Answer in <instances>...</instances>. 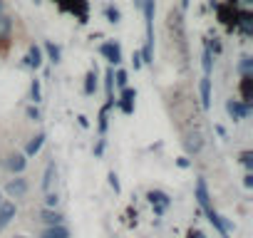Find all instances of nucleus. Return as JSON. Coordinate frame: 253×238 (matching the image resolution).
<instances>
[{
	"label": "nucleus",
	"instance_id": "nucleus-1",
	"mask_svg": "<svg viewBox=\"0 0 253 238\" xmlns=\"http://www.w3.org/2000/svg\"><path fill=\"white\" fill-rule=\"evenodd\" d=\"M142 10H144V25H147V40H144V50H142V62L152 65L154 62V0H144Z\"/></svg>",
	"mask_w": 253,
	"mask_h": 238
},
{
	"label": "nucleus",
	"instance_id": "nucleus-2",
	"mask_svg": "<svg viewBox=\"0 0 253 238\" xmlns=\"http://www.w3.org/2000/svg\"><path fill=\"white\" fill-rule=\"evenodd\" d=\"M226 112L231 114V119L241 122V119H246V117L251 114V102H243V99H228V102H226Z\"/></svg>",
	"mask_w": 253,
	"mask_h": 238
},
{
	"label": "nucleus",
	"instance_id": "nucleus-3",
	"mask_svg": "<svg viewBox=\"0 0 253 238\" xmlns=\"http://www.w3.org/2000/svg\"><path fill=\"white\" fill-rule=\"evenodd\" d=\"M147 198H149V203H152V208H154V213L157 216H162L169 206H171V198H169V194H164V191H149L147 194Z\"/></svg>",
	"mask_w": 253,
	"mask_h": 238
},
{
	"label": "nucleus",
	"instance_id": "nucleus-4",
	"mask_svg": "<svg viewBox=\"0 0 253 238\" xmlns=\"http://www.w3.org/2000/svg\"><path fill=\"white\" fill-rule=\"evenodd\" d=\"M99 55L107 60V62H112V65H119L122 62V47L117 45V42H102L99 45Z\"/></svg>",
	"mask_w": 253,
	"mask_h": 238
},
{
	"label": "nucleus",
	"instance_id": "nucleus-5",
	"mask_svg": "<svg viewBox=\"0 0 253 238\" xmlns=\"http://www.w3.org/2000/svg\"><path fill=\"white\" fill-rule=\"evenodd\" d=\"M236 28L246 38H251L253 35V13L251 10H236Z\"/></svg>",
	"mask_w": 253,
	"mask_h": 238
},
{
	"label": "nucleus",
	"instance_id": "nucleus-6",
	"mask_svg": "<svg viewBox=\"0 0 253 238\" xmlns=\"http://www.w3.org/2000/svg\"><path fill=\"white\" fill-rule=\"evenodd\" d=\"M5 194H8L10 198H23V196L28 194V181H25L23 176L10 179V181L5 184Z\"/></svg>",
	"mask_w": 253,
	"mask_h": 238
},
{
	"label": "nucleus",
	"instance_id": "nucleus-7",
	"mask_svg": "<svg viewBox=\"0 0 253 238\" xmlns=\"http://www.w3.org/2000/svg\"><path fill=\"white\" fill-rule=\"evenodd\" d=\"M134 99H137V92L134 89H129V87H124L122 89V97H119V109L124 112V114H132L134 112Z\"/></svg>",
	"mask_w": 253,
	"mask_h": 238
},
{
	"label": "nucleus",
	"instance_id": "nucleus-8",
	"mask_svg": "<svg viewBox=\"0 0 253 238\" xmlns=\"http://www.w3.org/2000/svg\"><path fill=\"white\" fill-rule=\"evenodd\" d=\"M42 47L40 45H30L28 47V55H25V65L30 67V70H40L42 67Z\"/></svg>",
	"mask_w": 253,
	"mask_h": 238
},
{
	"label": "nucleus",
	"instance_id": "nucleus-9",
	"mask_svg": "<svg viewBox=\"0 0 253 238\" xmlns=\"http://www.w3.org/2000/svg\"><path fill=\"white\" fill-rule=\"evenodd\" d=\"M5 166H8L13 174H23V171H25V166H28V157H25V154H20V152H13V154L8 157Z\"/></svg>",
	"mask_w": 253,
	"mask_h": 238
},
{
	"label": "nucleus",
	"instance_id": "nucleus-10",
	"mask_svg": "<svg viewBox=\"0 0 253 238\" xmlns=\"http://www.w3.org/2000/svg\"><path fill=\"white\" fill-rule=\"evenodd\" d=\"M15 213H18V208H15L13 201H3V203H0V231H3L15 218Z\"/></svg>",
	"mask_w": 253,
	"mask_h": 238
},
{
	"label": "nucleus",
	"instance_id": "nucleus-11",
	"mask_svg": "<svg viewBox=\"0 0 253 238\" xmlns=\"http://www.w3.org/2000/svg\"><path fill=\"white\" fill-rule=\"evenodd\" d=\"M199 92H201V104H204V109H209V107H211V77H209V75L201 77Z\"/></svg>",
	"mask_w": 253,
	"mask_h": 238
},
{
	"label": "nucleus",
	"instance_id": "nucleus-12",
	"mask_svg": "<svg viewBox=\"0 0 253 238\" xmlns=\"http://www.w3.org/2000/svg\"><path fill=\"white\" fill-rule=\"evenodd\" d=\"M196 198H199V206H201L204 211L211 208V198H209V189H206V181H204V179L196 181Z\"/></svg>",
	"mask_w": 253,
	"mask_h": 238
},
{
	"label": "nucleus",
	"instance_id": "nucleus-13",
	"mask_svg": "<svg viewBox=\"0 0 253 238\" xmlns=\"http://www.w3.org/2000/svg\"><path fill=\"white\" fill-rule=\"evenodd\" d=\"M216 13H218V18H221L223 25L236 28V10H231L228 5H216Z\"/></svg>",
	"mask_w": 253,
	"mask_h": 238
},
{
	"label": "nucleus",
	"instance_id": "nucleus-14",
	"mask_svg": "<svg viewBox=\"0 0 253 238\" xmlns=\"http://www.w3.org/2000/svg\"><path fill=\"white\" fill-rule=\"evenodd\" d=\"M241 94H243V102L253 99V75L251 72H243L241 77Z\"/></svg>",
	"mask_w": 253,
	"mask_h": 238
},
{
	"label": "nucleus",
	"instance_id": "nucleus-15",
	"mask_svg": "<svg viewBox=\"0 0 253 238\" xmlns=\"http://www.w3.org/2000/svg\"><path fill=\"white\" fill-rule=\"evenodd\" d=\"M40 238H70V231L62 223H55V226H47Z\"/></svg>",
	"mask_w": 253,
	"mask_h": 238
},
{
	"label": "nucleus",
	"instance_id": "nucleus-16",
	"mask_svg": "<svg viewBox=\"0 0 253 238\" xmlns=\"http://www.w3.org/2000/svg\"><path fill=\"white\" fill-rule=\"evenodd\" d=\"M40 221L42 223H47V226H55V223H62V213L60 211H55V208H42L40 211Z\"/></svg>",
	"mask_w": 253,
	"mask_h": 238
},
{
	"label": "nucleus",
	"instance_id": "nucleus-17",
	"mask_svg": "<svg viewBox=\"0 0 253 238\" xmlns=\"http://www.w3.org/2000/svg\"><path fill=\"white\" fill-rule=\"evenodd\" d=\"M184 144H186V149H189V152L199 154V152H201V147H204V139H201V134H199V132H191V134H186Z\"/></svg>",
	"mask_w": 253,
	"mask_h": 238
},
{
	"label": "nucleus",
	"instance_id": "nucleus-18",
	"mask_svg": "<svg viewBox=\"0 0 253 238\" xmlns=\"http://www.w3.org/2000/svg\"><path fill=\"white\" fill-rule=\"evenodd\" d=\"M42 144H45V134L40 132L38 137H33V139L28 142V147H25V152H23V154H25V157H35V154L42 149Z\"/></svg>",
	"mask_w": 253,
	"mask_h": 238
},
{
	"label": "nucleus",
	"instance_id": "nucleus-19",
	"mask_svg": "<svg viewBox=\"0 0 253 238\" xmlns=\"http://www.w3.org/2000/svg\"><path fill=\"white\" fill-rule=\"evenodd\" d=\"M10 30H13V20H10V15L0 13V42L10 38Z\"/></svg>",
	"mask_w": 253,
	"mask_h": 238
},
{
	"label": "nucleus",
	"instance_id": "nucleus-20",
	"mask_svg": "<svg viewBox=\"0 0 253 238\" xmlns=\"http://www.w3.org/2000/svg\"><path fill=\"white\" fill-rule=\"evenodd\" d=\"M42 50L47 52V57H50V62H55V65L60 62V57H62V50H60V47H57L55 42H45V45H42Z\"/></svg>",
	"mask_w": 253,
	"mask_h": 238
},
{
	"label": "nucleus",
	"instance_id": "nucleus-21",
	"mask_svg": "<svg viewBox=\"0 0 253 238\" xmlns=\"http://www.w3.org/2000/svg\"><path fill=\"white\" fill-rule=\"evenodd\" d=\"M97 92V70H89L84 77V94H94Z\"/></svg>",
	"mask_w": 253,
	"mask_h": 238
},
{
	"label": "nucleus",
	"instance_id": "nucleus-22",
	"mask_svg": "<svg viewBox=\"0 0 253 238\" xmlns=\"http://www.w3.org/2000/svg\"><path fill=\"white\" fill-rule=\"evenodd\" d=\"M55 174H57V169H55V164L50 161V164H47V169H45V176H42V189H45V191H50V186H52V179H55Z\"/></svg>",
	"mask_w": 253,
	"mask_h": 238
},
{
	"label": "nucleus",
	"instance_id": "nucleus-23",
	"mask_svg": "<svg viewBox=\"0 0 253 238\" xmlns=\"http://www.w3.org/2000/svg\"><path fill=\"white\" fill-rule=\"evenodd\" d=\"M112 104H114V102H107V104L102 107V112H99V134L107 132V112L112 109Z\"/></svg>",
	"mask_w": 253,
	"mask_h": 238
},
{
	"label": "nucleus",
	"instance_id": "nucleus-24",
	"mask_svg": "<svg viewBox=\"0 0 253 238\" xmlns=\"http://www.w3.org/2000/svg\"><path fill=\"white\" fill-rule=\"evenodd\" d=\"M104 15H107V20H109L112 25H117V23L122 20V13H119L114 5H107V8H104Z\"/></svg>",
	"mask_w": 253,
	"mask_h": 238
},
{
	"label": "nucleus",
	"instance_id": "nucleus-25",
	"mask_svg": "<svg viewBox=\"0 0 253 238\" xmlns=\"http://www.w3.org/2000/svg\"><path fill=\"white\" fill-rule=\"evenodd\" d=\"M126 82H129V75H126V70H117V72H114V84H117L119 89H124Z\"/></svg>",
	"mask_w": 253,
	"mask_h": 238
},
{
	"label": "nucleus",
	"instance_id": "nucleus-26",
	"mask_svg": "<svg viewBox=\"0 0 253 238\" xmlns=\"http://www.w3.org/2000/svg\"><path fill=\"white\" fill-rule=\"evenodd\" d=\"M201 65H204V75H211V67H213V60H211V50H209V47L204 50V57H201Z\"/></svg>",
	"mask_w": 253,
	"mask_h": 238
},
{
	"label": "nucleus",
	"instance_id": "nucleus-27",
	"mask_svg": "<svg viewBox=\"0 0 253 238\" xmlns=\"http://www.w3.org/2000/svg\"><path fill=\"white\" fill-rule=\"evenodd\" d=\"M30 94H33V102L38 104L40 99H42V89H40V79H33V84H30Z\"/></svg>",
	"mask_w": 253,
	"mask_h": 238
},
{
	"label": "nucleus",
	"instance_id": "nucleus-28",
	"mask_svg": "<svg viewBox=\"0 0 253 238\" xmlns=\"http://www.w3.org/2000/svg\"><path fill=\"white\" fill-rule=\"evenodd\" d=\"M238 70H241V75H243V72H251V70H253V60H251L248 55H243L241 62H238Z\"/></svg>",
	"mask_w": 253,
	"mask_h": 238
},
{
	"label": "nucleus",
	"instance_id": "nucleus-29",
	"mask_svg": "<svg viewBox=\"0 0 253 238\" xmlns=\"http://www.w3.org/2000/svg\"><path fill=\"white\" fill-rule=\"evenodd\" d=\"M238 159H241V164H243L248 171L253 169V152H241V157H238Z\"/></svg>",
	"mask_w": 253,
	"mask_h": 238
},
{
	"label": "nucleus",
	"instance_id": "nucleus-30",
	"mask_svg": "<svg viewBox=\"0 0 253 238\" xmlns=\"http://www.w3.org/2000/svg\"><path fill=\"white\" fill-rule=\"evenodd\" d=\"M57 201H60V198H57V194L45 191V206H47V208H55V206H57Z\"/></svg>",
	"mask_w": 253,
	"mask_h": 238
},
{
	"label": "nucleus",
	"instance_id": "nucleus-31",
	"mask_svg": "<svg viewBox=\"0 0 253 238\" xmlns=\"http://www.w3.org/2000/svg\"><path fill=\"white\" fill-rule=\"evenodd\" d=\"M30 119H33V122H40V109L38 107H28V112H25Z\"/></svg>",
	"mask_w": 253,
	"mask_h": 238
},
{
	"label": "nucleus",
	"instance_id": "nucleus-32",
	"mask_svg": "<svg viewBox=\"0 0 253 238\" xmlns=\"http://www.w3.org/2000/svg\"><path fill=\"white\" fill-rule=\"evenodd\" d=\"M109 186L114 189V194H119V191H122V189H119V179H117V174H114V171L109 174Z\"/></svg>",
	"mask_w": 253,
	"mask_h": 238
},
{
	"label": "nucleus",
	"instance_id": "nucleus-33",
	"mask_svg": "<svg viewBox=\"0 0 253 238\" xmlns=\"http://www.w3.org/2000/svg\"><path fill=\"white\" fill-rule=\"evenodd\" d=\"M206 47H209V50H211V52H216V55H218V52H221V42H218V40H213V42H209V45H206Z\"/></svg>",
	"mask_w": 253,
	"mask_h": 238
},
{
	"label": "nucleus",
	"instance_id": "nucleus-34",
	"mask_svg": "<svg viewBox=\"0 0 253 238\" xmlns=\"http://www.w3.org/2000/svg\"><path fill=\"white\" fill-rule=\"evenodd\" d=\"M132 60H134V70H139V67L144 65V62H142V52H134V57H132Z\"/></svg>",
	"mask_w": 253,
	"mask_h": 238
},
{
	"label": "nucleus",
	"instance_id": "nucleus-35",
	"mask_svg": "<svg viewBox=\"0 0 253 238\" xmlns=\"http://www.w3.org/2000/svg\"><path fill=\"white\" fill-rule=\"evenodd\" d=\"M243 186H246V189H251V186H253V174H251V171L243 176Z\"/></svg>",
	"mask_w": 253,
	"mask_h": 238
},
{
	"label": "nucleus",
	"instance_id": "nucleus-36",
	"mask_svg": "<svg viewBox=\"0 0 253 238\" xmlns=\"http://www.w3.org/2000/svg\"><path fill=\"white\" fill-rule=\"evenodd\" d=\"M189 238H206L201 231H189Z\"/></svg>",
	"mask_w": 253,
	"mask_h": 238
},
{
	"label": "nucleus",
	"instance_id": "nucleus-37",
	"mask_svg": "<svg viewBox=\"0 0 253 238\" xmlns=\"http://www.w3.org/2000/svg\"><path fill=\"white\" fill-rule=\"evenodd\" d=\"M102 149H104V142H99V144H97V149H94V154L99 157V154H102Z\"/></svg>",
	"mask_w": 253,
	"mask_h": 238
},
{
	"label": "nucleus",
	"instance_id": "nucleus-38",
	"mask_svg": "<svg viewBox=\"0 0 253 238\" xmlns=\"http://www.w3.org/2000/svg\"><path fill=\"white\" fill-rule=\"evenodd\" d=\"M179 166H181V169H186V166H189V159H184V157H181V159H179Z\"/></svg>",
	"mask_w": 253,
	"mask_h": 238
},
{
	"label": "nucleus",
	"instance_id": "nucleus-39",
	"mask_svg": "<svg viewBox=\"0 0 253 238\" xmlns=\"http://www.w3.org/2000/svg\"><path fill=\"white\" fill-rule=\"evenodd\" d=\"M0 13H5V3H3V0H0Z\"/></svg>",
	"mask_w": 253,
	"mask_h": 238
},
{
	"label": "nucleus",
	"instance_id": "nucleus-40",
	"mask_svg": "<svg viewBox=\"0 0 253 238\" xmlns=\"http://www.w3.org/2000/svg\"><path fill=\"white\" fill-rule=\"evenodd\" d=\"M142 3H144V0H134V5H137V8H142Z\"/></svg>",
	"mask_w": 253,
	"mask_h": 238
},
{
	"label": "nucleus",
	"instance_id": "nucleus-41",
	"mask_svg": "<svg viewBox=\"0 0 253 238\" xmlns=\"http://www.w3.org/2000/svg\"><path fill=\"white\" fill-rule=\"evenodd\" d=\"M189 5V0H181V8H186Z\"/></svg>",
	"mask_w": 253,
	"mask_h": 238
},
{
	"label": "nucleus",
	"instance_id": "nucleus-42",
	"mask_svg": "<svg viewBox=\"0 0 253 238\" xmlns=\"http://www.w3.org/2000/svg\"><path fill=\"white\" fill-rule=\"evenodd\" d=\"M33 3H35V5H40V3H42V0H33Z\"/></svg>",
	"mask_w": 253,
	"mask_h": 238
},
{
	"label": "nucleus",
	"instance_id": "nucleus-43",
	"mask_svg": "<svg viewBox=\"0 0 253 238\" xmlns=\"http://www.w3.org/2000/svg\"><path fill=\"white\" fill-rule=\"evenodd\" d=\"M0 203H3V191H0Z\"/></svg>",
	"mask_w": 253,
	"mask_h": 238
},
{
	"label": "nucleus",
	"instance_id": "nucleus-44",
	"mask_svg": "<svg viewBox=\"0 0 253 238\" xmlns=\"http://www.w3.org/2000/svg\"><path fill=\"white\" fill-rule=\"evenodd\" d=\"M15 238H28V236H15Z\"/></svg>",
	"mask_w": 253,
	"mask_h": 238
},
{
	"label": "nucleus",
	"instance_id": "nucleus-45",
	"mask_svg": "<svg viewBox=\"0 0 253 238\" xmlns=\"http://www.w3.org/2000/svg\"><path fill=\"white\" fill-rule=\"evenodd\" d=\"M243 3H251V0H243Z\"/></svg>",
	"mask_w": 253,
	"mask_h": 238
}]
</instances>
